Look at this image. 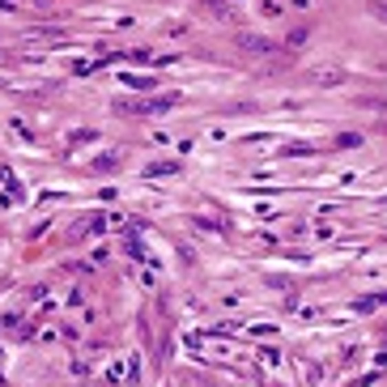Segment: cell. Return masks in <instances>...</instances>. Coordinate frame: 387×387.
<instances>
[{"label":"cell","instance_id":"6da1fadb","mask_svg":"<svg viewBox=\"0 0 387 387\" xmlns=\"http://www.w3.org/2000/svg\"><path fill=\"white\" fill-rule=\"evenodd\" d=\"M179 98L175 94H166V98H145V103H124V111H132V115H154V111H171Z\"/></svg>","mask_w":387,"mask_h":387},{"label":"cell","instance_id":"7a4b0ae2","mask_svg":"<svg viewBox=\"0 0 387 387\" xmlns=\"http://www.w3.org/2000/svg\"><path fill=\"white\" fill-rule=\"evenodd\" d=\"M238 47H247V52H264V56H273V52H277L273 43H264V39H251V34H238Z\"/></svg>","mask_w":387,"mask_h":387},{"label":"cell","instance_id":"3957f363","mask_svg":"<svg viewBox=\"0 0 387 387\" xmlns=\"http://www.w3.org/2000/svg\"><path fill=\"white\" fill-rule=\"evenodd\" d=\"M311 81H320V85H341V68H324V72H311Z\"/></svg>","mask_w":387,"mask_h":387},{"label":"cell","instance_id":"277c9868","mask_svg":"<svg viewBox=\"0 0 387 387\" xmlns=\"http://www.w3.org/2000/svg\"><path fill=\"white\" fill-rule=\"evenodd\" d=\"M370 13H375V17H383V21H387V5H383V0H370Z\"/></svg>","mask_w":387,"mask_h":387}]
</instances>
